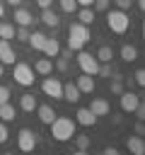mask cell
<instances>
[{
	"instance_id": "1f68e13d",
	"label": "cell",
	"mask_w": 145,
	"mask_h": 155,
	"mask_svg": "<svg viewBox=\"0 0 145 155\" xmlns=\"http://www.w3.org/2000/svg\"><path fill=\"white\" fill-rule=\"evenodd\" d=\"M114 5H116V10H130L133 7V0H114Z\"/></svg>"
},
{
	"instance_id": "603a6c76",
	"label": "cell",
	"mask_w": 145,
	"mask_h": 155,
	"mask_svg": "<svg viewBox=\"0 0 145 155\" xmlns=\"http://www.w3.org/2000/svg\"><path fill=\"white\" fill-rule=\"evenodd\" d=\"M121 58H123L126 63L138 61V48H135V46H130V44H123V46H121Z\"/></svg>"
},
{
	"instance_id": "8fae6325",
	"label": "cell",
	"mask_w": 145,
	"mask_h": 155,
	"mask_svg": "<svg viewBox=\"0 0 145 155\" xmlns=\"http://www.w3.org/2000/svg\"><path fill=\"white\" fill-rule=\"evenodd\" d=\"M14 51H12V46H10V41H5V39H0V63L2 65H14Z\"/></svg>"
},
{
	"instance_id": "3957f363",
	"label": "cell",
	"mask_w": 145,
	"mask_h": 155,
	"mask_svg": "<svg viewBox=\"0 0 145 155\" xmlns=\"http://www.w3.org/2000/svg\"><path fill=\"white\" fill-rule=\"evenodd\" d=\"M106 27L114 34H126L130 27V19L123 10H106Z\"/></svg>"
},
{
	"instance_id": "44dd1931",
	"label": "cell",
	"mask_w": 145,
	"mask_h": 155,
	"mask_svg": "<svg viewBox=\"0 0 145 155\" xmlns=\"http://www.w3.org/2000/svg\"><path fill=\"white\" fill-rule=\"evenodd\" d=\"M34 70L39 73V75H51V70H53V63H51V58H39L36 63H34Z\"/></svg>"
},
{
	"instance_id": "d590c367",
	"label": "cell",
	"mask_w": 145,
	"mask_h": 155,
	"mask_svg": "<svg viewBox=\"0 0 145 155\" xmlns=\"http://www.w3.org/2000/svg\"><path fill=\"white\" fill-rule=\"evenodd\" d=\"M94 7L102 10V12H106L109 10V0H94Z\"/></svg>"
},
{
	"instance_id": "83f0119b",
	"label": "cell",
	"mask_w": 145,
	"mask_h": 155,
	"mask_svg": "<svg viewBox=\"0 0 145 155\" xmlns=\"http://www.w3.org/2000/svg\"><path fill=\"white\" fill-rule=\"evenodd\" d=\"M60 2V10L63 12H68V15H75L77 12V2L75 0H58Z\"/></svg>"
},
{
	"instance_id": "836d02e7",
	"label": "cell",
	"mask_w": 145,
	"mask_h": 155,
	"mask_svg": "<svg viewBox=\"0 0 145 155\" xmlns=\"http://www.w3.org/2000/svg\"><path fill=\"white\" fill-rule=\"evenodd\" d=\"M5 102H10V87L0 85V104H5Z\"/></svg>"
},
{
	"instance_id": "4dcf8cb0",
	"label": "cell",
	"mask_w": 145,
	"mask_h": 155,
	"mask_svg": "<svg viewBox=\"0 0 145 155\" xmlns=\"http://www.w3.org/2000/svg\"><path fill=\"white\" fill-rule=\"evenodd\" d=\"M97 75H102V78H111V65H109V63H99Z\"/></svg>"
},
{
	"instance_id": "d4e9b609",
	"label": "cell",
	"mask_w": 145,
	"mask_h": 155,
	"mask_svg": "<svg viewBox=\"0 0 145 155\" xmlns=\"http://www.w3.org/2000/svg\"><path fill=\"white\" fill-rule=\"evenodd\" d=\"M111 58H114V48L111 46H102L97 51V61L99 63H111Z\"/></svg>"
},
{
	"instance_id": "60d3db41",
	"label": "cell",
	"mask_w": 145,
	"mask_h": 155,
	"mask_svg": "<svg viewBox=\"0 0 145 155\" xmlns=\"http://www.w3.org/2000/svg\"><path fill=\"white\" fill-rule=\"evenodd\" d=\"M116 153H118V150H116L114 145H111V148H104V155H116Z\"/></svg>"
},
{
	"instance_id": "ee69618b",
	"label": "cell",
	"mask_w": 145,
	"mask_h": 155,
	"mask_svg": "<svg viewBox=\"0 0 145 155\" xmlns=\"http://www.w3.org/2000/svg\"><path fill=\"white\" fill-rule=\"evenodd\" d=\"M2 73H5V68H2V63H0V78H2Z\"/></svg>"
},
{
	"instance_id": "b9f144b4",
	"label": "cell",
	"mask_w": 145,
	"mask_h": 155,
	"mask_svg": "<svg viewBox=\"0 0 145 155\" xmlns=\"http://www.w3.org/2000/svg\"><path fill=\"white\" fill-rule=\"evenodd\" d=\"M5 2H7L10 7H19V5H22V0H5Z\"/></svg>"
},
{
	"instance_id": "277c9868",
	"label": "cell",
	"mask_w": 145,
	"mask_h": 155,
	"mask_svg": "<svg viewBox=\"0 0 145 155\" xmlns=\"http://www.w3.org/2000/svg\"><path fill=\"white\" fill-rule=\"evenodd\" d=\"M12 78H14V82H17V85L29 87V85H34V68H31V65H27V63H17V65H14V70H12Z\"/></svg>"
},
{
	"instance_id": "ab89813d",
	"label": "cell",
	"mask_w": 145,
	"mask_h": 155,
	"mask_svg": "<svg viewBox=\"0 0 145 155\" xmlns=\"http://www.w3.org/2000/svg\"><path fill=\"white\" fill-rule=\"evenodd\" d=\"M58 70H63V73L68 70V61H65V58H60V61H58Z\"/></svg>"
},
{
	"instance_id": "e575fe53",
	"label": "cell",
	"mask_w": 145,
	"mask_h": 155,
	"mask_svg": "<svg viewBox=\"0 0 145 155\" xmlns=\"http://www.w3.org/2000/svg\"><path fill=\"white\" fill-rule=\"evenodd\" d=\"M7 138H10L7 126H5V121H0V143H7Z\"/></svg>"
},
{
	"instance_id": "f35d334b",
	"label": "cell",
	"mask_w": 145,
	"mask_h": 155,
	"mask_svg": "<svg viewBox=\"0 0 145 155\" xmlns=\"http://www.w3.org/2000/svg\"><path fill=\"white\" fill-rule=\"evenodd\" d=\"M75 2H77L80 7H92V5H94V0H75Z\"/></svg>"
},
{
	"instance_id": "6da1fadb",
	"label": "cell",
	"mask_w": 145,
	"mask_h": 155,
	"mask_svg": "<svg viewBox=\"0 0 145 155\" xmlns=\"http://www.w3.org/2000/svg\"><path fill=\"white\" fill-rule=\"evenodd\" d=\"M48 126H51V138L58 140V143H65V140H70L75 136V121L68 119V116H58Z\"/></svg>"
},
{
	"instance_id": "9c48e42d",
	"label": "cell",
	"mask_w": 145,
	"mask_h": 155,
	"mask_svg": "<svg viewBox=\"0 0 145 155\" xmlns=\"http://www.w3.org/2000/svg\"><path fill=\"white\" fill-rule=\"evenodd\" d=\"M94 116H109L111 114V104L106 102V99H102V97H92V102H89V107H87Z\"/></svg>"
},
{
	"instance_id": "e0dca14e",
	"label": "cell",
	"mask_w": 145,
	"mask_h": 155,
	"mask_svg": "<svg viewBox=\"0 0 145 155\" xmlns=\"http://www.w3.org/2000/svg\"><path fill=\"white\" fill-rule=\"evenodd\" d=\"M36 104H39V102H36V97H34L31 92H24V94L19 97V109L27 111V114H31V111L36 109Z\"/></svg>"
},
{
	"instance_id": "ffe728a7",
	"label": "cell",
	"mask_w": 145,
	"mask_h": 155,
	"mask_svg": "<svg viewBox=\"0 0 145 155\" xmlns=\"http://www.w3.org/2000/svg\"><path fill=\"white\" fill-rule=\"evenodd\" d=\"M75 15H77L80 24H85V27H89V24L94 22V10H92V7H80Z\"/></svg>"
},
{
	"instance_id": "52a82bcc",
	"label": "cell",
	"mask_w": 145,
	"mask_h": 155,
	"mask_svg": "<svg viewBox=\"0 0 145 155\" xmlns=\"http://www.w3.org/2000/svg\"><path fill=\"white\" fill-rule=\"evenodd\" d=\"M41 90H44L48 97H53V99H63V82H60V80H56V78H48V75H46V80H44Z\"/></svg>"
},
{
	"instance_id": "2e32d148",
	"label": "cell",
	"mask_w": 145,
	"mask_h": 155,
	"mask_svg": "<svg viewBox=\"0 0 145 155\" xmlns=\"http://www.w3.org/2000/svg\"><path fill=\"white\" fill-rule=\"evenodd\" d=\"M63 99H65V102H70V104L80 102V90H77V85L65 82V85H63Z\"/></svg>"
},
{
	"instance_id": "f1b7e54d",
	"label": "cell",
	"mask_w": 145,
	"mask_h": 155,
	"mask_svg": "<svg viewBox=\"0 0 145 155\" xmlns=\"http://www.w3.org/2000/svg\"><path fill=\"white\" fill-rule=\"evenodd\" d=\"M14 36H17V41H24V44H27V39H29V29H27V27H19V29H14Z\"/></svg>"
},
{
	"instance_id": "7bdbcfd3",
	"label": "cell",
	"mask_w": 145,
	"mask_h": 155,
	"mask_svg": "<svg viewBox=\"0 0 145 155\" xmlns=\"http://www.w3.org/2000/svg\"><path fill=\"white\" fill-rule=\"evenodd\" d=\"M2 17H5V2L0 0V19H2Z\"/></svg>"
},
{
	"instance_id": "4316f807",
	"label": "cell",
	"mask_w": 145,
	"mask_h": 155,
	"mask_svg": "<svg viewBox=\"0 0 145 155\" xmlns=\"http://www.w3.org/2000/svg\"><path fill=\"white\" fill-rule=\"evenodd\" d=\"M14 36V24H0V39H5V41H10Z\"/></svg>"
},
{
	"instance_id": "d6a6232c",
	"label": "cell",
	"mask_w": 145,
	"mask_h": 155,
	"mask_svg": "<svg viewBox=\"0 0 145 155\" xmlns=\"http://www.w3.org/2000/svg\"><path fill=\"white\" fill-rule=\"evenodd\" d=\"M123 92V82L121 80H111V94H121Z\"/></svg>"
},
{
	"instance_id": "8992f818",
	"label": "cell",
	"mask_w": 145,
	"mask_h": 155,
	"mask_svg": "<svg viewBox=\"0 0 145 155\" xmlns=\"http://www.w3.org/2000/svg\"><path fill=\"white\" fill-rule=\"evenodd\" d=\"M34 145H36V136H34V131L22 128V131L17 133V148H19L22 153H31Z\"/></svg>"
},
{
	"instance_id": "cb8c5ba5",
	"label": "cell",
	"mask_w": 145,
	"mask_h": 155,
	"mask_svg": "<svg viewBox=\"0 0 145 155\" xmlns=\"http://www.w3.org/2000/svg\"><path fill=\"white\" fill-rule=\"evenodd\" d=\"M14 107L10 104V102H5V104H0V121H14Z\"/></svg>"
},
{
	"instance_id": "ba28073f",
	"label": "cell",
	"mask_w": 145,
	"mask_h": 155,
	"mask_svg": "<svg viewBox=\"0 0 145 155\" xmlns=\"http://www.w3.org/2000/svg\"><path fill=\"white\" fill-rule=\"evenodd\" d=\"M140 107V97L135 92H121V109L126 114H135Z\"/></svg>"
},
{
	"instance_id": "7402d4cb",
	"label": "cell",
	"mask_w": 145,
	"mask_h": 155,
	"mask_svg": "<svg viewBox=\"0 0 145 155\" xmlns=\"http://www.w3.org/2000/svg\"><path fill=\"white\" fill-rule=\"evenodd\" d=\"M44 53H46L48 58H56V56L60 53V44H58V39H46V44H44Z\"/></svg>"
},
{
	"instance_id": "4fadbf2b",
	"label": "cell",
	"mask_w": 145,
	"mask_h": 155,
	"mask_svg": "<svg viewBox=\"0 0 145 155\" xmlns=\"http://www.w3.org/2000/svg\"><path fill=\"white\" fill-rule=\"evenodd\" d=\"M46 34L44 31H34V34H29V39H27V44H29V48L31 51H44V44H46Z\"/></svg>"
},
{
	"instance_id": "ac0fdd59",
	"label": "cell",
	"mask_w": 145,
	"mask_h": 155,
	"mask_svg": "<svg viewBox=\"0 0 145 155\" xmlns=\"http://www.w3.org/2000/svg\"><path fill=\"white\" fill-rule=\"evenodd\" d=\"M75 121H77L80 126H94V124H97V116H94L89 109H77Z\"/></svg>"
},
{
	"instance_id": "30bf717a",
	"label": "cell",
	"mask_w": 145,
	"mask_h": 155,
	"mask_svg": "<svg viewBox=\"0 0 145 155\" xmlns=\"http://www.w3.org/2000/svg\"><path fill=\"white\" fill-rule=\"evenodd\" d=\"M77 90H80V94H92L94 92V87H97V82H94V78L92 75H87V73H82L80 78H77Z\"/></svg>"
},
{
	"instance_id": "d6986e66",
	"label": "cell",
	"mask_w": 145,
	"mask_h": 155,
	"mask_svg": "<svg viewBox=\"0 0 145 155\" xmlns=\"http://www.w3.org/2000/svg\"><path fill=\"white\" fill-rule=\"evenodd\" d=\"M41 22L46 24V27H51V29H56L58 24H60V19H58V15L51 10V7H46V10H41Z\"/></svg>"
},
{
	"instance_id": "5b68a950",
	"label": "cell",
	"mask_w": 145,
	"mask_h": 155,
	"mask_svg": "<svg viewBox=\"0 0 145 155\" xmlns=\"http://www.w3.org/2000/svg\"><path fill=\"white\" fill-rule=\"evenodd\" d=\"M77 65H80V70L82 73H87V75H97V70H99V61H97V56H92V53H87V51H77Z\"/></svg>"
},
{
	"instance_id": "f546056e",
	"label": "cell",
	"mask_w": 145,
	"mask_h": 155,
	"mask_svg": "<svg viewBox=\"0 0 145 155\" xmlns=\"http://www.w3.org/2000/svg\"><path fill=\"white\" fill-rule=\"evenodd\" d=\"M133 82H135V85H140V87L145 85V70H143V68H138V70L133 73Z\"/></svg>"
},
{
	"instance_id": "484cf974",
	"label": "cell",
	"mask_w": 145,
	"mask_h": 155,
	"mask_svg": "<svg viewBox=\"0 0 145 155\" xmlns=\"http://www.w3.org/2000/svg\"><path fill=\"white\" fill-rule=\"evenodd\" d=\"M89 145H92V140H89V136H77V138H75V148H77L80 153H85V150H89Z\"/></svg>"
},
{
	"instance_id": "9a60e30c",
	"label": "cell",
	"mask_w": 145,
	"mask_h": 155,
	"mask_svg": "<svg viewBox=\"0 0 145 155\" xmlns=\"http://www.w3.org/2000/svg\"><path fill=\"white\" fill-rule=\"evenodd\" d=\"M14 22H17L19 27H29V24H34V17H31L29 10H24V7H14Z\"/></svg>"
},
{
	"instance_id": "5bb4252c",
	"label": "cell",
	"mask_w": 145,
	"mask_h": 155,
	"mask_svg": "<svg viewBox=\"0 0 145 155\" xmlns=\"http://www.w3.org/2000/svg\"><path fill=\"white\" fill-rule=\"evenodd\" d=\"M36 114H39V121L41 124H51L56 119V111L51 104H36Z\"/></svg>"
},
{
	"instance_id": "7a4b0ae2",
	"label": "cell",
	"mask_w": 145,
	"mask_h": 155,
	"mask_svg": "<svg viewBox=\"0 0 145 155\" xmlns=\"http://www.w3.org/2000/svg\"><path fill=\"white\" fill-rule=\"evenodd\" d=\"M89 39H92V34H89V29L85 24H80V22L70 24V29H68V46H70V51H82V46Z\"/></svg>"
},
{
	"instance_id": "8d00e7d4",
	"label": "cell",
	"mask_w": 145,
	"mask_h": 155,
	"mask_svg": "<svg viewBox=\"0 0 145 155\" xmlns=\"http://www.w3.org/2000/svg\"><path fill=\"white\" fill-rule=\"evenodd\" d=\"M143 133H145V124L138 121V124H135V136H143Z\"/></svg>"
},
{
	"instance_id": "7c38bea8",
	"label": "cell",
	"mask_w": 145,
	"mask_h": 155,
	"mask_svg": "<svg viewBox=\"0 0 145 155\" xmlns=\"http://www.w3.org/2000/svg\"><path fill=\"white\" fill-rule=\"evenodd\" d=\"M126 150H128L130 155H143V153H145L143 138H140V136H130V138L126 140Z\"/></svg>"
},
{
	"instance_id": "74e56055",
	"label": "cell",
	"mask_w": 145,
	"mask_h": 155,
	"mask_svg": "<svg viewBox=\"0 0 145 155\" xmlns=\"http://www.w3.org/2000/svg\"><path fill=\"white\" fill-rule=\"evenodd\" d=\"M51 2H53V0H36V5H39L41 10H46V7H51Z\"/></svg>"
}]
</instances>
